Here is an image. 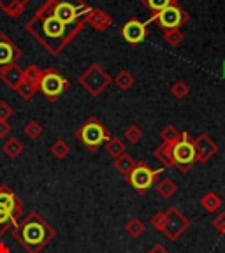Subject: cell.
I'll use <instances>...</instances> for the list:
<instances>
[{"mask_svg": "<svg viewBox=\"0 0 225 253\" xmlns=\"http://www.w3.org/2000/svg\"><path fill=\"white\" fill-rule=\"evenodd\" d=\"M55 236L56 230L53 229V225L37 211L28 213V216H25L12 229V237L28 253H41L55 239Z\"/></svg>", "mask_w": 225, "mask_h": 253, "instance_id": "1", "label": "cell"}, {"mask_svg": "<svg viewBox=\"0 0 225 253\" xmlns=\"http://www.w3.org/2000/svg\"><path fill=\"white\" fill-rule=\"evenodd\" d=\"M74 135L88 151H91V153L99 151V148L102 146V144H106L111 139V132L107 130V126L104 125L99 118H95V116H90V118L76 130Z\"/></svg>", "mask_w": 225, "mask_h": 253, "instance_id": "2", "label": "cell"}, {"mask_svg": "<svg viewBox=\"0 0 225 253\" xmlns=\"http://www.w3.org/2000/svg\"><path fill=\"white\" fill-rule=\"evenodd\" d=\"M171 158H173V166L181 174H186L197 164L194 139L190 137L188 132H181V139L171 144Z\"/></svg>", "mask_w": 225, "mask_h": 253, "instance_id": "3", "label": "cell"}, {"mask_svg": "<svg viewBox=\"0 0 225 253\" xmlns=\"http://www.w3.org/2000/svg\"><path fill=\"white\" fill-rule=\"evenodd\" d=\"M69 86H71L69 79L60 71H56L55 67L43 69V76H41V81H39V91L44 95L46 100L55 102L56 99L62 97V93Z\"/></svg>", "mask_w": 225, "mask_h": 253, "instance_id": "4", "label": "cell"}, {"mask_svg": "<svg viewBox=\"0 0 225 253\" xmlns=\"http://www.w3.org/2000/svg\"><path fill=\"white\" fill-rule=\"evenodd\" d=\"M164 169H153L146 162H137L132 172L127 176V183H131L132 188L139 195H146L151 188L158 183V174Z\"/></svg>", "mask_w": 225, "mask_h": 253, "instance_id": "5", "label": "cell"}, {"mask_svg": "<svg viewBox=\"0 0 225 253\" xmlns=\"http://www.w3.org/2000/svg\"><path fill=\"white\" fill-rule=\"evenodd\" d=\"M78 83L81 84L91 97H99V95L113 83V78L100 67L99 63H91L83 74H79Z\"/></svg>", "mask_w": 225, "mask_h": 253, "instance_id": "6", "label": "cell"}, {"mask_svg": "<svg viewBox=\"0 0 225 253\" xmlns=\"http://www.w3.org/2000/svg\"><path fill=\"white\" fill-rule=\"evenodd\" d=\"M188 20V12L183 7H180V4H174L166 7L164 11L157 12V14H151V18L146 21L148 23H157L162 30H173V28H181Z\"/></svg>", "mask_w": 225, "mask_h": 253, "instance_id": "7", "label": "cell"}, {"mask_svg": "<svg viewBox=\"0 0 225 253\" xmlns=\"http://www.w3.org/2000/svg\"><path fill=\"white\" fill-rule=\"evenodd\" d=\"M190 229V220L180 211V208L171 206L169 210H166V229H164V236L169 241H178L180 237Z\"/></svg>", "mask_w": 225, "mask_h": 253, "instance_id": "8", "label": "cell"}, {"mask_svg": "<svg viewBox=\"0 0 225 253\" xmlns=\"http://www.w3.org/2000/svg\"><path fill=\"white\" fill-rule=\"evenodd\" d=\"M148 21H141L137 18H132L129 20L122 28H120V34H122L123 41L131 46H137L142 41L146 39L148 36Z\"/></svg>", "mask_w": 225, "mask_h": 253, "instance_id": "9", "label": "cell"}, {"mask_svg": "<svg viewBox=\"0 0 225 253\" xmlns=\"http://www.w3.org/2000/svg\"><path fill=\"white\" fill-rule=\"evenodd\" d=\"M194 148H195V157H197L199 164L210 162L211 158L218 153V144L213 141V137L208 134H199L194 139Z\"/></svg>", "mask_w": 225, "mask_h": 253, "instance_id": "10", "label": "cell"}, {"mask_svg": "<svg viewBox=\"0 0 225 253\" xmlns=\"http://www.w3.org/2000/svg\"><path fill=\"white\" fill-rule=\"evenodd\" d=\"M0 206L5 208L18 221L23 216V201L12 192L11 186L0 185Z\"/></svg>", "mask_w": 225, "mask_h": 253, "instance_id": "11", "label": "cell"}, {"mask_svg": "<svg viewBox=\"0 0 225 253\" xmlns=\"http://www.w3.org/2000/svg\"><path fill=\"white\" fill-rule=\"evenodd\" d=\"M21 56V49L11 41V37L4 32H0V69L5 65L16 63V60Z\"/></svg>", "mask_w": 225, "mask_h": 253, "instance_id": "12", "label": "cell"}, {"mask_svg": "<svg viewBox=\"0 0 225 253\" xmlns=\"http://www.w3.org/2000/svg\"><path fill=\"white\" fill-rule=\"evenodd\" d=\"M0 79L7 84V88L11 90H18L21 83H23V69L18 65V63H11V65H5V67L0 69Z\"/></svg>", "mask_w": 225, "mask_h": 253, "instance_id": "13", "label": "cell"}, {"mask_svg": "<svg viewBox=\"0 0 225 253\" xmlns=\"http://www.w3.org/2000/svg\"><path fill=\"white\" fill-rule=\"evenodd\" d=\"M88 25H91L95 30L104 32L113 25V18L106 11H102V9H93L90 12V16H88Z\"/></svg>", "mask_w": 225, "mask_h": 253, "instance_id": "14", "label": "cell"}, {"mask_svg": "<svg viewBox=\"0 0 225 253\" xmlns=\"http://www.w3.org/2000/svg\"><path fill=\"white\" fill-rule=\"evenodd\" d=\"M30 0H0V9L9 16V18H18L23 14L25 7Z\"/></svg>", "mask_w": 225, "mask_h": 253, "instance_id": "15", "label": "cell"}, {"mask_svg": "<svg viewBox=\"0 0 225 253\" xmlns=\"http://www.w3.org/2000/svg\"><path fill=\"white\" fill-rule=\"evenodd\" d=\"M199 204H201L202 210L208 211V213H217L222 206H224V201H222V197L217 194V192L210 190V192H206V194L202 195Z\"/></svg>", "mask_w": 225, "mask_h": 253, "instance_id": "16", "label": "cell"}, {"mask_svg": "<svg viewBox=\"0 0 225 253\" xmlns=\"http://www.w3.org/2000/svg\"><path fill=\"white\" fill-rule=\"evenodd\" d=\"M2 151H4V155L7 158H11V160H16V158H20L21 155H23L25 146H23V142H21L18 137H11V139H7V141L4 142Z\"/></svg>", "mask_w": 225, "mask_h": 253, "instance_id": "17", "label": "cell"}, {"mask_svg": "<svg viewBox=\"0 0 225 253\" xmlns=\"http://www.w3.org/2000/svg\"><path fill=\"white\" fill-rule=\"evenodd\" d=\"M171 144L173 142H162L160 146H157L153 150V155L158 162L162 164L164 169H173V158H171Z\"/></svg>", "mask_w": 225, "mask_h": 253, "instance_id": "18", "label": "cell"}, {"mask_svg": "<svg viewBox=\"0 0 225 253\" xmlns=\"http://www.w3.org/2000/svg\"><path fill=\"white\" fill-rule=\"evenodd\" d=\"M135 164H137V162H135L134 158L127 153V151L123 155H120L118 158H115V169L122 174L123 178H127V176L132 172V169L135 167Z\"/></svg>", "mask_w": 225, "mask_h": 253, "instance_id": "19", "label": "cell"}, {"mask_svg": "<svg viewBox=\"0 0 225 253\" xmlns=\"http://www.w3.org/2000/svg\"><path fill=\"white\" fill-rule=\"evenodd\" d=\"M18 223H20V221L16 220V218L12 216V214L9 213L5 208H2V206H0V237L5 236V234L11 230V227L14 229Z\"/></svg>", "mask_w": 225, "mask_h": 253, "instance_id": "20", "label": "cell"}, {"mask_svg": "<svg viewBox=\"0 0 225 253\" xmlns=\"http://www.w3.org/2000/svg\"><path fill=\"white\" fill-rule=\"evenodd\" d=\"M157 192L162 199H171L176 192H178V185L174 183V179L164 178L157 183Z\"/></svg>", "mask_w": 225, "mask_h": 253, "instance_id": "21", "label": "cell"}, {"mask_svg": "<svg viewBox=\"0 0 225 253\" xmlns=\"http://www.w3.org/2000/svg\"><path fill=\"white\" fill-rule=\"evenodd\" d=\"M104 150H106V153L109 155L111 158H118L120 155L125 153V142L120 137H111L109 141L104 144Z\"/></svg>", "mask_w": 225, "mask_h": 253, "instance_id": "22", "label": "cell"}, {"mask_svg": "<svg viewBox=\"0 0 225 253\" xmlns=\"http://www.w3.org/2000/svg\"><path fill=\"white\" fill-rule=\"evenodd\" d=\"M113 83L116 84V86L120 88V90H123V91H127V90H131L132 86H134V83H135V78L131 74L129 71H120L118 74L115 76V79H113Z\"/></svg>", "mask_w": 225, "mask_h": 253, "instance_id": "23", "label": "cell"}, {"mask_svg": "<svg viewBox=\"0 0 225 253\" xmlns=\"http://www.w3.org/2000/svg\"><path fill=\"white\" fill-rule=\"evenodd\" d=\"M41 76H43V69L37 67L36 63H32V65H28L27 69H23V79L28 81L34 88H37V90H39Z\"/></svg>", "mask_w": 225, "mask_h": 253, "instance_id": "24", "label": "cell"}, {"mask_svg": "<svg viewBox=\"0 0 225 253\" xmlns=\"http://www.w3.org/2000/svg\"><path fill=\"white\" fill-rule=\"evenodd\" d=\"M49 153H51L56 160H63V158H67V155L71 153V146L67 144V141L56 139L51 144V148H49Z\"/></svg>", "mask_w": 225, "mask_h": 253, "instance_id": "25", "label": "cell"}, {"mask_svg": "<svg viewBox=\"0 0 225 253\" xmlns=\"http://www.w3.org/2000/svg\"><path fill=\"white\" fill-rule=\"evenodd\" d=\"M144 230H146V225H144V221L139 220V218H131L125 225V232L131 237H134V239L135 237H141L142 234H144Z\"/></svg>", "mask_w": 225, "mask_h": 253, "instance_id": "26", "label": "cell"}, {"mask_svg": "<svg viewBox=\"0 0 225 253\" xmlns=\"http://www.w3.org/2000/svg\"><path fill=\"white\" fill-rule=\"evenodd\" d=\"M141 4H144L153 14H157V12L164 11L169 5L178 4V0H141Z\"/></svg>", "mask_w": 225, "mask_h": 253, "instance_id": "27", "label": "cell"}, {"mask_svg": "<svg viewBox=\"0 0 225 253\" xmlns=\"http://www.w3.org/2000/svg\"><path fill=\"white\" fill-rule=\"evenodd\" d=\"M185 36H183V32L180 28H173V30H164V41L169 44L171 47H176L183 42Z\"/></svg>", "mask_w": 225, "mask_h": 253, "instance_id": "28", "label": "cell"}, {"mask_svg": "<svg viewBox=\"0 0 225 253\" xmlns=\"http://www.w3.org/2000/svg\"><path fill=\"white\" fill-rule=\"evenodd\" d=\"M43 132H44L43 125H41L39 122H36V120H30V122L23 126V134L27 135L28 139H39L41 135H43Z\"/></svg>", "mask_w": 225, "mask_h": 253, "instance_id": "29", "label": "cell"}, {"mask_svg": "<svg viewBox=\"0 0 225 253\" xmlns=\"http://www.w3.org/2000/svg\"><path fill=\"white\" fill-rule=\"evenodd\" d=\"M123 137H125L127 142H131V144H137L139 141L142 139V130H141V126L137 125H129L125 128V132H123Z\"/></svg>", "mask_w": 225, "mask_h": 253, "instance_id": "30", "label": "cell"}, {"mask_svg": "<svg viewBox=\"0 0 225 253\" xmlns=\"http://www.w3.org/2000/svg\"><path fill=\"white\" fill-rule=\"evenodd\" d=\"M188 93H190V86L183 81V79H178V81L173 83V86H171V95H173L174 99L183 100Z\"/></svg>", "mask_w": 225, "mask_h": 253, "instance_id": "31", "label": "cell"}, {"mask_svg": "<svg viewBox=\"0 0 225 253\" xmlns=\"http://www.w3.org/2000/svg\"><path fill=\"white\" fill-rule=\"evenodd\" d=\"M160 139H162V142H176L181 139V132L174 125H166L164 130L160 132Z\"/></svg>", "mask_w": 225, "mask_h": 253, "instance_id": "32", "label": "cell"}, {"mask_svg": "<svg viewBox=\"0 0 225 253\" xmlns=\"http://www.w3.org/2000/svg\"><path fill=\"white\" fill-rule=\"evenodd\" d=\"M150 225L153 227L157 232L164 234V229H166V211H158V213H155L153 216L150 218Z\"/></svg>", "mask_w": 225, "mask_h": 253, "instance_id": "33", "label": "cell"}, {"mask_svg": "<svg viewBox=\"0 0 225 253\" xmlns=\"http://www.w3.org/2000/svg\"><path fill=\"white\" fill-rule=\"evenodd\" d=\"M16 91L20 93V97L23 100H30L32 97H34V93L37 91V88H34L30 83H28V81H25V79H23V83L18 86V90H16Z\"/></svg>", "mask_w": 225, "mask_h": 253, "instance_id": "34", "label": "cell"}, {"mask_svg": "<svg viewBox=\"0 0 225 253\" xmlns=\"http://www.w3.org/2000/svg\"><path fill=\"white\" fill-rule=\"evenodd\" d=\"M12 115H14L12 107L5 100H0V122H7Z\"/></svg>", "mask_w": 225, "mask_h": 253, "instance_id": "35", "label": "cell"}, {"mask_svg": "<svg viewBox=\"0 0 225 253\" xmlns=\"http://www.w3.org/2000/svg\"><path fill=\"white\" fill-rule=\"evenodd\" d=\"M213 227L218 234L225 236V213H218V216L213 220Z\"/></svg>", "mask_w": 225, "mask_h": 253, "instance_id": "36", "label": "cell"}, {"mask_svg": "<svg viewBox=\"0 0 225 253\" xmlns=\"http://www.w3.org/2000/svg\"><path fill=\"white\" fill-rule=\"evenodd\" d=\"M12 126L9 125V122H0V139L7 137L9 134H11Z\"/></svg>", "mask_w": 225, "mask_h": 253, "instance_id": "37", "label": "cell"}, {"mask_svg": "<svg viewBox=\"0 0 225 253\" xmlns=\"http://www.w3.org/2000/svg\"><path fill=\"white\" fill-rule=\"evenodd\" d=\"M148 253H169V250H167L164 245H155Z\"/></svg>", "mask_w": 225, "mask_h": 253, "instance_id": "38", "label": "cell"}, {"mask_svg": "<svg viewBox=\"0 0 225 253\" xmlns=\"http://www.w3.org/2000/svg\"><path fill=\"white\" fill-rule=\"evenodd\" d=\"M0 253H11V250H9V246L5 245V243L0 241Z\"/></svg>", "mask_w": 225, "mask_h": 253, "instance_id": "39", "label": "cell"}, {"mask_svg": "<svg viewBox=\"0 0 225 253\" xmlns=\"http://www.w3.org/2000/svg\"><path fill=\"white\" fill-rule=\"evenodd\" d=\"M224 76H225V62H224Z\"/></svg>", "mask_w": 225, "mask_h": 253, "instance_id": "40", "label": "cell"}]
</instances>
